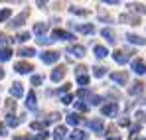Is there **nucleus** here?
Segmentation results:
<instances>
[{
  "mask_svg": "<svg viewBox=\"0 0 146 140\" xmlns=\"http://www.w3.org/2000/svg\"><path fill=\"white\" fill-rule=\"evenodd\" d=\"M97 55H99V57H103V55H105V49H103V47H97Z\"/></svg>",
  "mask_w": 146,
  "mask_h": 140,
  "instance_id": "1",
  "label": "nucleus"
}]
</instances>
